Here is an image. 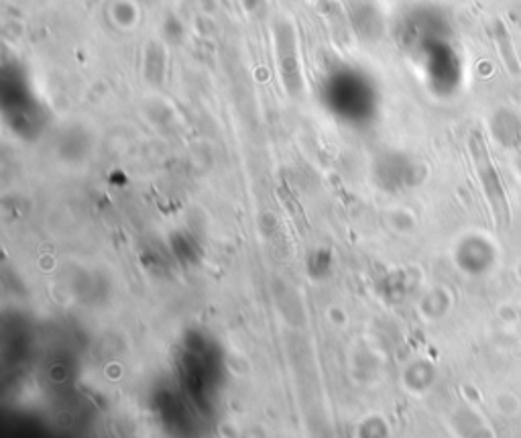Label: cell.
Masks as SVG:
<instances>
[{"mask_svg": "<svg viewBox=\"0 0 521 438\" xmlns=\"http://www.w3.org/2000/svg\"><path fill=\"white\" fill-rule=\"evenodd\" d=\"M495 41H497V45H499V49H501V55H503L507 70L511 73H515V75H520L521 73L520 59H517V55H515L513 43H511V37H509L507 29H505L503 20H495Z\"/></svg>", "mask_w": 521, "mask_h": 438, "instance_id": "6da1fadb", "label": "cell"}]
</instances>
